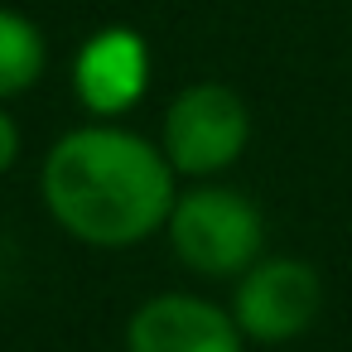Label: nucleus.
<instances>
[{
    "instance_id": "obj_1",
    "label": "nucleus",
    "mask_w": 352,
    "mask_h": 352,
    "mask_svg": "<svg viewBox=\"0 0 352 352\" xmlns=\"http://www.w3.org/2000/svg\"><path fill=\"white\" fill-rule=\"evenodd\" d=\"M39 193L49 217L73 241L97 251H131L169 222L179 174L145 135L97 121L49 145Z\"/></svg>"
},
{
    "instance_id": "obj_2",
    "label": "nucleus",
    "mask_w": 352,
    "mask_h": 352,
    "mask_svg": "<svg viewBox=\"0 0 352 352\" xmlns=\"http://www.w3.org/2000/svg\"><path fill=\"white\" fill-rule=\"evenodd\" d=\"M164 232L174 261L208 280H236L265 256V212L241 188L212 179L174 198Z\"/></svg>"
},
{
    "instance_id": "obj_3",
    "label": "nucleus",
    "mask_w": 352,
    "mask_h": 352,
    "mask_svg": "<svg viewBox=\"0 0 352 352\" xmlns=\"http://www.w3.org/2000/svg\"><path fill=\"white\" fill-rule=\"evenodd\" d=\"M251 145V111L227 82H193L174 92L160 121V150L179 179H217Z\"/></svg>"
},
{
    "instance_id": "obj_4",
    "label": "nucleus",
    "mask_w": 352,
    "mask_h": 352,
    "mask_svg": "<svg viewBox=\"0 0 352 352\" xmlns=\"http://www.w3.org/2000/svg\"><path fill=\"white\" fill-rule=\"evenodd\" d=\"M323 314V280L299 256H261L251 270L236 275L232 318L246 342H294Z\"/></svg>"
},
{
    "instance_id": "obj_5",
    "label": "nucleus",
    "mask_w": 352,
    "mask_h": 352,
    "mask_svg": "<svg viewBox=\"0 0 352 352\" xmlns=\"http://www.w3.org/2000/svg\"><path fill=\"white\" fill-rule=\"evenodd\" d=\"M126 352H246V333L232 309L203 294H155L126 323Z\"/></svg>"
},
{
    "instance_id": "obj_6",
    "label": "nucleus",
    "mask_w": 352,
    "mask_h": 352,
    "mask_svg": "<svg viewBox=\"0 0 352 352\" xmlns=\"http://www.w3.org/2000/svg\"><path fill=\"white\" fill-rule=\"evenodd\" d=\"M73 92L97 121L135 111L150 92V44L126 25L97 30L73 58Z\"/></svg>"
},
{
    "instance_id": "obj_7",
    "label": "nucleus",
    "mask_w": 352,
    "mask_h": 352,
    "mask_svg": "<svg viewBox=\"0 0 352 352\" xmlns=\"http://www.w3.org/2000/svg\"><path fill=\"white\" fill-rule=\"evenodd\" d=\"M49 68V44H44V30L10 10V6H0V102H10L20 92H30Z\"/></svg>"
},
{
    "instance_id": "obj_8",
    "label": "nucleus",
    "mask_w": 352,
    "mask_h": 352,
    "mask_svg": "<svg viewBox=\"0 0 352 352\" xmlns=\"http://www.w3.org/2000/svg\"><path fill=\"white\" fill-rule=\"evenodd\" d=\"M15 160H20V126L6 111V102H0V174H10Z\"/></svg>"
}]
</instances>
